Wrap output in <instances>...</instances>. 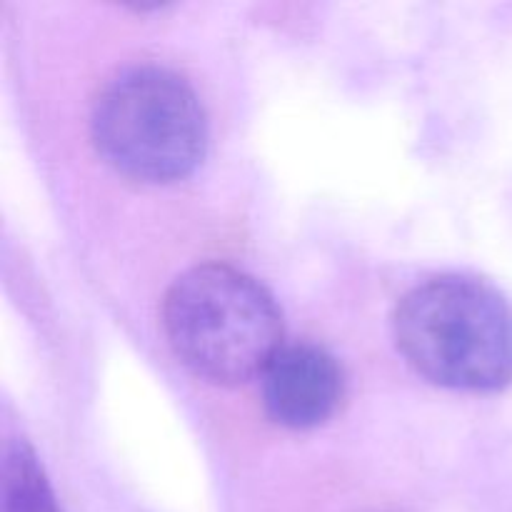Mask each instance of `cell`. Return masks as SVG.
<instances>
[{
  "label": "cell",
  "mask_w": 512,
  "mask_h": 512,
  "mask_svg": "<svg viewBox=\"0 0 512 512\" xmlns=\"http://www.w3.org/2000/svg\"><path fill=\"white\" fill-rule=\"evenodd\" d=\"M3 512H60L38 458L23 440L3 448Z\"/></svg>",
  "instance_id": "obj_5"
},
{
  "label": "cell",
  "mask_w": 512,
  "mask_h": 512,
  "mask_svg": "<svg viewBox=\"0 0 512 512\" xmlns=\"http://www.w3.org/2000/svg\"><path fill=\"white\" fill-rule=\"evenodd\" d=\"M393 325L400 353L433 383L475 393L512 383V305L485 280L440 275L415 285Z\"/></svg>",
  "instance_id": "obj_1"
},
{
  "label": "cell",
  "mask_w": 512,
  "mask_h": 512,
  "mask_svg": "<svg viewBox=\"0 0 512 512\" xmlns=\"http://www.w3.org/2000/svg\"><path fill=\"white\" fill-rule=\"evenodd\" d=\"M263 405L275 423L293 430L323 425L343 398L338 360L315 343H288L263 370Z\"/></svg>",
  "instance_id": "obj_4"
},
{
  "label": "cell",
  "mask_w": 512,
  "mask_h": 512,
  "mask_svg": "<svg viewBox=\"0 0 512 512\" xmlns=\"http://www.w3.org/2000/svg\"><path fill=\"white\" fill-rule=\"evenodd\" d=\"M90 133L115 170L165 183L203 160L208 120L188 80L160 65H135L98 93Z\"/></svg>",
  "instance_id": "obj_3"
},
{
  "label": "cell",
  "mask_w": 512,
  "mask_h": 512,
  "mask_svg": "<svg viewBox=\"0 0 512 512\" xmlns=\"http://www.w3.org/2000/svg\"><path fill=\"white\" fill-rule=\"evenodd\" d=\"M163 328L185 368L218 385L263 375L283 348V315L255 278L223 263L195 265L163 300Z\"/></svg>",
  "instance_id": "obj_2"
}]
</instances>
